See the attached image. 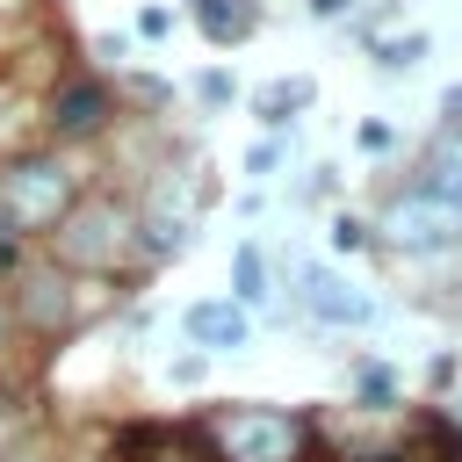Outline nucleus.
<instances>
[{
  "mask_svg": "<svg viewBox=\"0 0 462 462\" xmlns=\"http://www.w3.org/2000/svg\"><path fill=\"white\" fill-rule=\"evenodd\" d=\"M303 310H310L318 325H368V318H375L368 289H354V282L332 274V267H303Z\"/></svg>",
  "mask_w": 462,
  "mask_h": 462,
  "instance_id": "39448f33",
  "label": "nucleus"
},
{
  "mask_svg": "<svg viewBox=\"0 0 462 462\" xmlns=\"http://www.w3.org/2000/svg\"><path fill=\"white\" fill-rule=\"evenodd\" d=\"M195 22H202L217 43H238V36L253 29V7H245V0H195Z\"/></svg>",
  "mask_w": 462,
  "mask_h": 462,
  "instance_id": "1a4fd4ad",
  "label": "nucleus"
},
{
  "mask_svg": "<svg viewBox=\"0 0 462 462\" xmlns=\"http://www.w3.org/2000/svg\"><path fill=\"white\" fill-rule=\"evenodd\" d=\"M58 224H65V231H58V253H65L72 267H101V260H116V253H123V231H130V217H123L116 202L65 209Z\"/></svg>",
  "mask_w": 462,
  "mask_h": 462,
  "instance_id": "20e7f679",
  "label": "nucleus"
},
{
  "mask_svg": "<svg viewBox=\"0 0 462 462\" xmlns=\"http://www.w3.org/2000/svg\"><path fill=\"white\" fill-rule=\"evenodd\" d=\"M419 51H426V43H419V36H404V43H390V51H383V65H390V72H397V65H411V58H419Z\"/></svg>",
  "mask_w": 462,
  "mask_h": 462,
  "instance_id": "ddd939ff",
  "label": "nucleus"
},
{
  "mask_svg": "<svg viewBox=\"0 0 462 462\" xmlns=\"http://www.w3.org/2000/svg\"><path fill=\"white\" fill-rule=\"evenodd\" d=\"M231 289H238V310L245 303H267V253L260 245H238L231 253Z\"/></svg>",
  "mask_w": 462,
  "mask_h": 462,
  "instance_id": "9d476101",
  "label": "nucleus"
},
{
  "mask_svg": "<svg viewBox=\"0 0 462 462\" xmlns=\"http://www.w3.org/2000/svg\"><path fill=\"white\" fill-rule=\"evenodd\" d=\"M188 339L195 346H209V354H231V346H245V332H253V318L231 303V296H209V303H188Z\"/></svg>",
  "mask_w": 462,
  "mask_h": 462,
  "instance_id": "423d86ee",
  "label": "nucleus"
},
{
  "mask_svg": "<svg viewBox=\"0 0 462 462\" xmlns=\"http://www.w3.org/2000/svg\"><path fill=\"white\" fill-rule=\"evenodd\" d=\"M411 188H419V195H440V202L462 209V137H440V144L426 152V166H419Z\"/></svg>",
  "mask_w": 462,
  "mask_h": 462,
  "instance_id": "6e6552de",
  "label": "nucleus"
},
{
  "mask_svg": "<svg viewBox=\"0 0 462 462\" xmlns=\"http://www.w3.org/2000/svg\"><path fill=\"white\" fill-rule=\"evenodd\" d=\"M383 238H390L397 253H440V245H462V209L440 202V195L404 188V195L383 209Z\"/></svg>",
  "mask_w": 462,
  "mask_h": 462,
  "instance_id": "f03ea898",
  "label": "nucleus"
},
{
  "mask_svg": "<svg viewBox=\"0 0 462 462\" xmlns=\"http://www.w3.org/2000/svg\"><path fill=\"white\" fill-rule=\"evenodd\" d=\"M51 123H58L65 137H94V130L108 123V94L79 79V87H65V94H58V108H51Z\"/></svg>",
  "mask_w": 462,
  "mask_h": 462,
  "instance_id": "0eeeda50",
  "label": "nucleus"
},
{
  "mask_svg": "<svg viewBox=\"0 0 462 462\" xmlns=\"http://www.w3.org/2000/svg\"><path fill=\"white\" fill-rule=\"evenodd\" d=\"M166 29H173L166 7H144V14H137V36H166Z\"/></svg>",
  "mask_w": 462,
  "mask_h": 462,
  "instance_id": "f8f14e48",
  "label": "nucleus"
},
{
  "mask_svg": "<svg viewBox=\"0 0 462 462\" xmlns=\"http://www.w3.org/2000/svg\"><path fill=\"white\" fill-rule=\"evenodd\" d=\"M303 101H310V79H282V87H267V94H260V116H267V123H282V116H289V108H303Z\"/></svg>",
  "mask_w": 462,
  "mask_h": 462,
  "instance_id": "9b49d317",
  "label": "nucleus"
},
{
  "mask_svg": "<svg viewBox=\"0 0 462 462\" xmlns=\"http://www.w3.org/2000/svg\"><path fill=\"white\" fill-rule=\"evenodd\" d=\"M72 209V173L58 159H22L0 173V224L7 231H43Z\"/></svg>",
  "mask_w": 462,
  "mask_h": 462,
  "instance_id": "f257e3e1",
  "label": "nucleus"
},
{
  "mask_svg": "<svg viewBox=\"0 0 462 462\" xmlns=\"http://www.w3.org/2000/svg\"><path fill=\"white\" fill-rule=\"evenodd\" d=\"M339 7H346V0H310V14H339Z\"/></svg>",
  "mask_w": 462,
  "mask_h": 462,
  "instance_id": "4468645a",
  "label": "nucleus"
},
{
  "mask_svg": "<svg viewBox=\"0 0 462 462\" xmlns=\"http://www.w3.org/2000/svg\"><path fill=\"white\" fill-rule=\"evenodd\" d=\"M217 448H224V462H296L303 455V426L289 411H224L217 419Z\"/></svg>",
  "mask_w": 462,
  "mask_h": 462,
  "instance_id": "7ed1b4c3",
  "label": "nucleus"
}]
</instances>
